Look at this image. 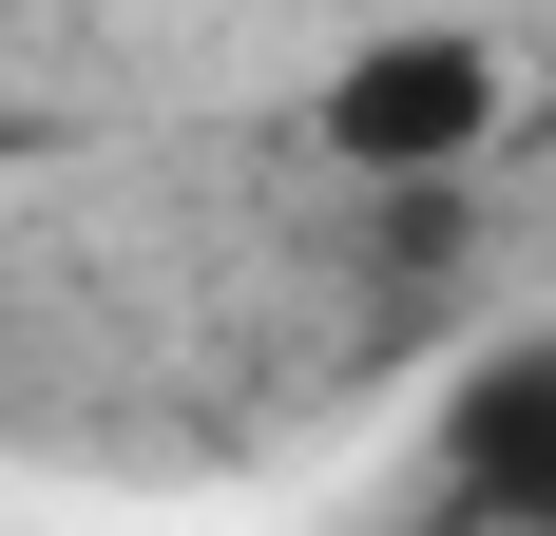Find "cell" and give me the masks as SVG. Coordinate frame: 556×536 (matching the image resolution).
Segmentation results:
<instances>
[{
  "label": "cell",
  "instance_id": "obj_1",
  "mask_svg": "<svg viewBox=\"0 0 556 536\" xmlns=\"http://www.w3.org/2000/svg\"><path fill=\"white\" fill-rule=\"evenodd\" d=\"M500 39H460V20H403V39H345L327 77H307V154L345 173V192H442V173L500 154Z\"/></svg>",
  "mask_w": 556,
  "mask_h": 536
},
{
  "label": "cell",
  "instance_id": "obj_2",
  "mask_svg": "<svg viewBox=\"0 0 556 536\" xmlns=\"http://www.w3.org/2000/svg\"><path fill=\"white\" fill-rule=\"evenodd\" d=\"M442 498L480 536H556V326H518L500 365L442 403Z\"/></svg>",
  "mask_w": 556,
  "mask_h": 536
}]
</instances>
